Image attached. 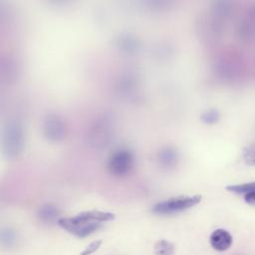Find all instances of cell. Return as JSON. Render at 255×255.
Returning <instances> with one entry per match:
<instances>
[{
  "instance_id": "6",
  "label": "cell",
  "mask_w": 255,
  "mask_h": 255,
  "mask_svg": "<svg viewBox=\"0 0 255 255\" xmlns=\"http://www.w3.org/2000/svg\"><path fill=\"white\" fill-rule=\"evenodd\" d=\"M225 188L229 192L236 193V194H241V195H246V194H250V193L255 192V181L241 183V184L228 185Z\"/></svg>"
},
{
  "instance_id": "11",
  "label": "cell",
  "mask_w": 255,
  "mask_h": 255,
  "mask_svg": "<svg viewBox=\"0 0 255 255\" xmlns=\"http://www.w3.org/2000/svg\"><path fill=\"white\" fill-rule=\"evenodd\" d=\"M244 201L252 206H255V192L244 195Z\"/></svg>"
},
{
  "instance_id": "2",
  "label": "cell",
  "mask_w": 255,
  "mask_h": 255,
  "mask_svg": "<svg viewBox=\"0 0 255 255\" xmlns=\"http://www.w3.org/2000/svg\"><path fill=\"white\" fill-rule=\"evenodd\" d=\"M201 198L202 196L199 194L171 197L154 204L151 211L158 215L176 214L194 207L201 201Z\"/></svg>"
},
{
  "instance_id": "9",
  "label": "cell",
  "mask_w": 255,
  "mask_h": 255,
  "mask_svg": "<svg viewBox=\"0 0 255 255\" xmlns=\"http://www.w3.org/2000/svg\"><path fill=\"white\" fill-rule=\"evenodd\" d=\"M103 241L102 240H95L93 242H91L81 253L80 255H92L94 254L96 251H98L102 245Z\"/></svg>"
},
{
  "instance_id": "7",
  "label": "cell",
  "mask_w": 255,
  "mask_h": 255,
  "mask_svg": "<svg viewBox=\"0 0 255 255\" xmlns=\"http://www.w3.org/2000/svg\"><path fill=\"white\" fill-rule=\"evenodd\" d=\"M174 245L165 239H160L154 244V254L155 255H173Z\"/></svg>"
},
{
  "instance_id": "1",
  "label": "cell",
  "mask_w": 255,
  "mask_h": 255,
  "mask_svg": "<svg viewBox=\"0 0 255 255\" xmlns=\"http://www.w3.org/2000/svg\"><path fill=\"white\" fill-rule=\"evenodd\" d=\"M115 217L112 212L90 210L81 212L73 217H60L57 224L70 234L78 238H85L100 229L103 222L112 221Z\"/></svg>"
},
{
  "instance_id": "8",
  "label": "cell",
  "mask_w": 255,
  "mask_h": 255,
  "mask_svg": "<svg viewBox=\"0 0 255 255\" xmlns=\"http://www.w3.org/2000/svg\"><path fill=\"white\" fill-rule=\"evenodd\" d=\"M242 157L244 162L249 166L255 165V142L251 143L250 145L246 146L243 149Z\"/></svg>"
},
{
  "instance_id": "5",
  "label": "cell",
  "mask_w": 255,
  "mask_h": 255,
  "mask_svg": "<svg viewBox=\"0 0 255 255\" xmlns=\"http://www.w3.org/2000/svg\"><path fill=\"white\" fill-rule=\"evenodd\" d=\"M59 214H60L59 209L52 204L42 205L38 210V217L44 223H53L55 221L58 222L60 218Z\"/></svg>"
},
{
  "instance_id": "3",
  "label": "cell",
  "mask_w": 255,
  "mask_h": 255,
  "mask_svg": "<svg viewBox=\"0 0 255 255\" xmlns=\"http://www.w3.org/2000/svg\"><path fill=\"white\" fill-rule=\"evenodd\" d=\"M133 167V157L128 150H118L109 159L108 169L115 176L128 175Z\"/></svg>"
},
{
  "instance_id": "4",
  "label": "cell",
  "mask_w": 255,
  "mask_h": 255,
  "mask_svg": "<svg viewBox=\"0 0 255 255\" xmlns=\"http://www.w3.org/2000/svg\"><path fill=\"white\" fill-rule=\"evenodd\" d=\"M232 242L233 239L231 234L223 228L215 229L209 236V243L211 247L219 252L228 250L231 247Z\"/></svg>"
},
{
  "instance_id": "10",
  "label": "cell",
  "mask_w": 255,
  "mask_h": 255,
  "mask_svg": "<svg viewBox=\"0 0 255 255\" xmlns=\"http://www.w3.org/2000/svg\"><path fill=\"white\" fill-rule=\"evenodd\" d=\"M202 120L206 124H214L219 120V114L215 110H210L202 116Z\"/></svg>"
}]
</instances>
